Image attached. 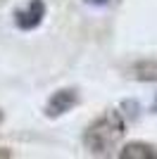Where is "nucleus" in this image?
<instances>
[{"label": "nucleus", "instance_id": "f257e3e1", "mask_svg": "<svg viewBox=\"0 0 157 159\" xmlns=\"http://www.w3.org/2000/svg\"><path fill=\"white\" fill-rule=\"evenodd\" d=\"M121 138H124V116L117 109H107L88 124L83 133V145L95 157H107L117 150Z\"/></svg>", "mask_w": 157, "mask_h": 159}, {"label": "nucleus", "instance_id": "f03ea898", "mask_svg": "<svg viewBox=\"0 0 157 159\" xmlns=\"http://www.w3.org/2000/svg\"><path fill=\"white\" fill-rule=\"evenodd\" d=\"M81 102V93H78L76 88H59L55 93L50 95V100L45 102V116L48 119H57L62 114L72 112L74 107Z\"/></svg>", "mask_w": 157, "mask_h": 159}, {"label": "nucleus", "instance_id": "7ed1b4c3", "mask_svg": "<svg viewBox=\"0 0 157 159\" xmlns=\"http://www.w3.org/2000/svg\"><path fill=\"white\" fill-rule=\"evenodd\" d=\"M43 17H45V2L43 0H29L24 7H19L14 12V24L21 31H33L43 24Z\"/></svg>", "mask_w": 157, "mask_h": 159}, {"label": "nucleus", "instance_id": "20e7f679", "mask_svg": "<svg viewBox=\"0 0 157 159\" xmlns=\"http://www.w3.org/2000/svg\"><path fill=\"white\" fill-rule=\"evenodd\" d=\"M119 159H157V147L150 143H126L119 150Z\"/></svg>", "mask_w": 157, "mask_h": 159}, {"label": "nucleus", "instance_id": "39448f33", "mask_svg": "<svg viewBox=\"0 0 157 159\" xmlns=\"http://www.w3.org/2000/svg\"><path fill=\"white\" fill-rule=\"evenodd\" d=\"M131 76L143 83H157V60H143L131 66Z\"/></svg>", "mask_w": 157, "mask_h": 159}, {"label": "nucleus", "instance_id": "423d86ee", "mask_svg": "<svg viewBox=\"0 0 157 159\" xmlns=\"http://www.w3.org/2000/svg\"><path fill=\"white\" fill-rule=\"evenodd\" d=\"M86 5H93V7H102V5H107L110 0H83Z\"/></svg>", "mask_w": 157, "mask_h": 159}, {"label": "nucleus", "instance_id": "0eeeda50", "mask_svg": "<svg viewBox=\"0 0 157 159\" xmlns=\"http://www.w3.org/2000/svg\"><path fill=\"white\" fill-rule=\"evenodd\" d=\"M2 121H5V112H2V109H0V124H2Z\"/></svg>", "mask_w": 157, "mask_h": 159}, {"label": "nucleus", "instance_id": "6e6552de", "mask_svg": "<svg viewBox=\"0 0 157 159\" xmlns=\"http://www.w3.org/2000/svg\"><path fill=\"white\" fill-rule=\"evenodd\" d=\"M152 109H155V112H157V98H155V102H152Z\"/></svg>", "mask_w": 157, "mask_h": 159}, {"label": "nucleus", "instance_id": "1a4fd4ad", "mask_svg": "<svg viewBox=\"0 0 157 159\" xmlns=\"http://www.w3.org/2000/svg\"><path fill=\"white\" fill-rule=\"evenodd\" d=\"M2 2H7V0H0V5H2Z\"/></svg>", "mask_w": 157, "mask_h": 159}]
</instances>
